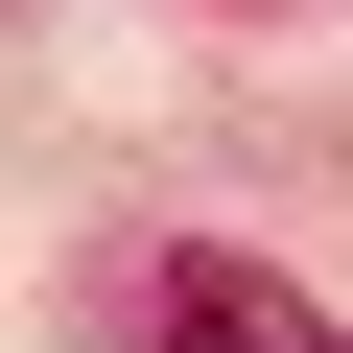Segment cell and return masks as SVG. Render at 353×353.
<instances>
[{"instance_id": "6da1fadb", "label": "cell", "mask_w": 353, "mask_h": 353, "mask_svg": "<svg viewBox=\"0 0 353 353\" xmlns=\"http://www.w3.org/2000/svg\"><path fill=\"white\" fill-rule=\"evenodd\" d=\"M141 353H353V330H306V306L236 283V259H165V283H141Z\"/></svg>"}]
</instances>
